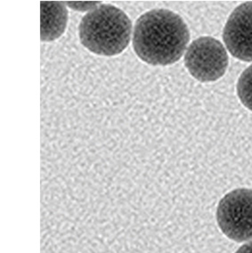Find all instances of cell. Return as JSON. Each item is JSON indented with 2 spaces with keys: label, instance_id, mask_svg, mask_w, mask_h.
Here are the masks:
<instances>
[{
  "label": "cell",
  "instance_id": "6",
  "mask_svg": "<svg viewBox=\"0 0 252 253\" xmlns=\"http://www.w3.org/2000/svg\"><path fill=\"white\" fill-rule=\"evenodd\" d=\"M68 22V11L60 1L41 3V38L42 41H53L63 35Z\"/></svg>",
  "mask_w": 252,
  "mask_h": 253
},
{
  "label": "cell",
  "instance_id": "5",
  "mask_svg": "<svg viewBox=\"0 0 252 253\" xmlns=\"http://www.w3.org/2000/svg\"><path fill=\"white\" fill-rule=\"evenodd\" d=\"M225 46L235 58L252 62V2L237 6L225 23Z\"/></svg>",
  "mask_w": 252,
  "mask_h": 253
},
{
  "label": "cell",
  "instance_id": "2",
  "mask_svg": "<svg viewBox=\"0 0 252 253\" xmlns=\"http://www.w3.org/2000/svg\"><path fill=\"white\" fill-rule=\"evenodd\" d=\"M130 19L122 9L101 5L83 16L79 27L81 44L94 54L113 56L121 54L129 44Z\"/></svg>",
  "mask_w": 252,
  "mask_h": 253
},
{
  "label": "cell",
  "instance_id": "1",
  "mask_svg": "<svg viewBox=\"0 0 252 253\" xmlns=\"http://www.w3.org/2000/svg\"><path fill=\"white\" fill-rule=\"evenodd\" d=\"M189 41L185 21L169 10H151L135 22L133 47L136 55L151 65L176 63L185 53Z\"/></svg>",
  "mask_w": 252,
  "mask_h": 253
},
{
  "label": "cell",
  "instance_id": "3",
  "mask_svg": "<svg viewBox=\"0 0 252 253\" xmlns=\"http://www.w3.org/2000/svg\"><path fill=\"white\" fill-rule=\"evenodd\" d=\"M216 222L229 239L252 241V190L240 188L225 195L217 205Z\"/></svg>",
  "mask_w": 252,
  "mask_h": 253
},
{
  "label": "cell",
  "instance_id": "9",
  "mask_svg": "<svg viewBox=\"0 0 252 253\" xmlns=\"http://www.w3.org/2000/svg\"><path fill=\"white\" fill-rule=\"evenodd\" d=\"M235 253H252V241L243 244L236 251Z\"/></svg>",
  "mask_w": 252,
  "mask_h": 253
},
{
  "label": "cell",
  "instance_id": "7",
  "mask_svg": "<svg viewBox=\"0 0 252 253\" xmlns=\"http://www.w3.org/2000/svg\"><path fill=\"white\" fill-rule=\"evenodd\" d=\"M237 94L242 104L252 112V64L239 78Z\"/></svg>",
  "mask_w": 252,
  "mask_h": 253
},
{
  "label": "cell",
  "instance_id": "8",
  "mask_svg": "<svg viewBox=\"0 0 252 253\" xmlns=\"http://www.w3.org/2000/svg\"><path fill=\"white\" fill-rule=\"evenodd\" d=\"M99 2H66L70 7L73 9L78 10V11H85V10L91 9L92 7L94 8Z\"/></svg>",
  "mask_w": 252,
  "mask_h": 253
},
{
  "label": "cell",
  "instance_id": "4",
  "mask_svg": "<svg viewBox=\"0 0 252 253\" xmlns=\"http://www.w3.org/2000/svg\"><path fill=\"white\" fill-rule=\"evenodd\" d=\"M228 63L225 46L211 37H201L193 41L185 53V67L201 82H216L220 79Z\"/></svg>",
  "mask_w": 252,
  "mask_h": 253
}]
</instances>
